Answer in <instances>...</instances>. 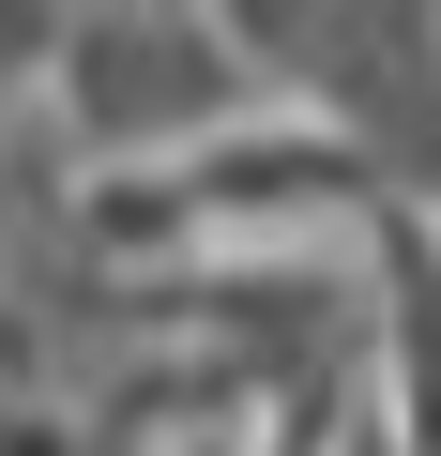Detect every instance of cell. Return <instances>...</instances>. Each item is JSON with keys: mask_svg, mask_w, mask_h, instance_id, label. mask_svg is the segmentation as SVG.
Returning <instances> with one entry per match:
<instances>
[{"mask_svg": "<svg viewBox=\"0 0 441 456\" xmlns=\"http://www.w3.org/2000/svg\"><path fill=\"white\" fill-rule=\"evenodd\" d=\"M77 46H92V61H122V77H77V122H107V137L229 107V61H213V31H77Z\"/></svg>", "mask_w": 441, "mask_h": 456, "instance_id": "obj_1", "label": "cell"}]
</instances>
